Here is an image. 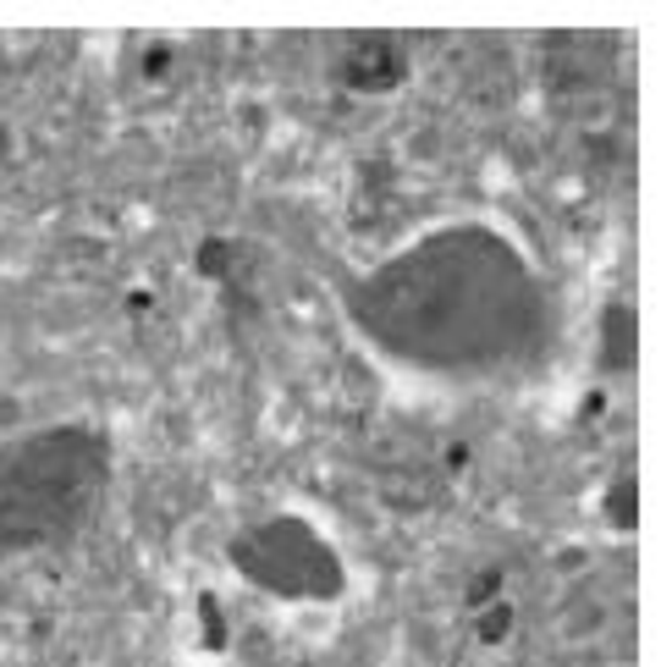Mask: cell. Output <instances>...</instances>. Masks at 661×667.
Returning a JSON list of instances; mask_svg holds the SVG:
<instances>
[{
    "mask_svg": "<svg viewBox=\"0 0 661 667\" xmlns=\"http://www.w3.org/2000/svg\"><path fill=\"white\" fill-rule=\"evenodd\" d=\"M105 480L100 442L77 431H50L17 447H0V557L55 541L89 514Z\"/></svg>",
    "mask_w": 661,
    "mask_h": 667,
    "instance_id": "obj_1",
    "label": "cell"
},
{
    "mask_svg": "<svg viewBox=\"0 0 661 667\" xmlns=\"http://www.w3.org/2000/svg\"><path fill=\"white\" fill-rule=\"evenodd\" d=\"M397 72H402V61L391 55V45H375V50L364 45V50H359V61L348 66V77L359 83V89H386V83H391Z\"/></svg>",
    "mask_w": 661,
    "mask_h": 667,
    "instance_id": "obj_2",
    "label": "cell"
}]
</instances>
